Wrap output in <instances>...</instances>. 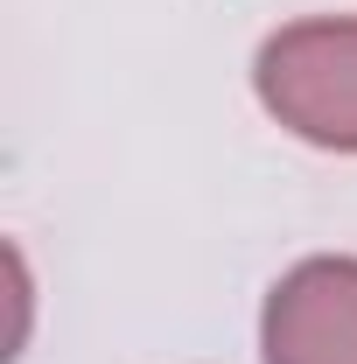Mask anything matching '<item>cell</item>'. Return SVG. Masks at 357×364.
Listing matches in <instances>:
<instances>
[{
    "mask_svg": "<svg viewBox=\"0 0 357 364\" xmlns=\"http://www.w3.org/2000/svg\"><path fill=\"white\" fill-rule=\"evenodd\" d=\"M252 91L294 140L357 154V14L294 21L267 36L252 63Z\"/></svg>",
    "mask_w": 357,
    "mask_h": 364,
    "instance_id": "cell-1",
    "label": "cell"
},
{
    "mask_svg": "<svg viewBox=\"0 0 357 364\" xmlns=\"http://www.w3.org/2000/svg\"><path fill=\"white\" fill-rule=\"evenodd\" d=\"M267 364H357V259H302L260 309Z\"/></svg>",
    "mask_w": 357,
    "mask_h": 364,
    "instance_id": "cell-2",
    "label": "cell"
}]
</instances>
